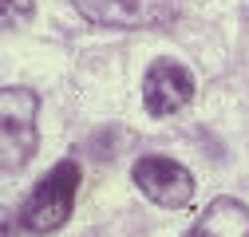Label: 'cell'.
I'll return each mask as SVG.
<instances>
[{
    "instance_id": "2",
    "label": "cell",
    "mask_w": 249,
    "mask_h": 237,
    "mask_svg": "<svg viewBox=\"0 0 249 237\" xmlns=\"http://www.w3.org/2000/svg\"><path fill=\"white\" fill-rule=\"evenodd\" d=\"M36 111L40 99L32 87H0V166L16 170L36 154Z\"/></svg>"
},
{
    "instance_id": "5",
    "label": "cell",
    "mask_w": 249,
    "mask_h": 237,
    "mask_svg": "<svg viewBox=\"0 0 249 237\" xmlns=\"http://www.w3.org/2000/svg\"><path fill=\"white\" fill-rule=\"evenodd\" d=\"M194 99V75L186 71L174 59H154L146 68V79H142V103L154 118L162 115H174L178 107H186Z\"/></svg>"
},
{
    "instance_id": "7",
    "label": "cell",
    "mask_w": 249,
    "mask_h": 237,
    "mask_svg": "<svg viewBox=\"0 0 249 237\" xmlns=\"http://www.w3.org/2000/svg\"><path fill=\"white\" fill-rule=\"evenodd\" d=\"M36 16V0H0V28H20Z\"/></svg>"
},
{
    "instance_id": "1",
    "label": "cell",
    "mask_w": 249,
    "mask_h": 237,
    "mask_svg": "<svg viewBox=\"0 0 249 237\" xmlns=\"http://www.w3.org/2000/svg\"><path fill=\"white\" fill-rule=\"evenodd\" d=\"M79 178H83L79 162H71V158L55 162L36 182V190L28 194L24 210H20V225L28 233H52V229H59L71 218V205H75V194H79Z\"/></svg>"
},
{
    "instance_id": "8",
    "label": "cell",
    "mask_w": 249,
    "mask_h": 237,
    "mask_svg": "<svg viewBox=\"0 0 249 237\" xmlns=\"http://www.w3.org/2000/svg\"><path fill=\"white\" fill-rule=\"evenodd\" d=\"M0 237H16V218H12V210H4V205H0Z\"/></svg>"
},
{
    "instance_id": "3",
    "label": "cell",
    "mask_w": 249,
    "mask_h": 237,
    "mask_svg": "<svg viewBox=\"0 0 249 237\" xmlns=\"http://www.w3.org/2000/svg\"><path fill=\"white\" fill-rule=\"evenodd\" d=\"M131 174H135V186H139L154 205L174 210V205H186V202L194 198V174L186 170L182 162H174V158L142 154Z\"/></svg>"
},
{
    "instance_id": "4",
    "label": "cell",
    "mask_w": 249,
    "mask_h": 237,
    "mask_svg": "<svg viewBox=\"0 0 249 237\" xmlns=\"http://www.w3.org/2000/svg\"><path fill=\"white\" fill-rule=\"evenodd\" d=\"M71 4L87 20L107 28H150L166 24L178 12V0H71Z\"/></svg>"
},
{
    "instance_id": "6",
    "label": "cell",
    "mask_w": 249,
    "mask_h": 237,
    "mask_svg": "<svg viewBox=\"0 0 249 237\" xmlns=\"http://www.w3.org/2000/svg\"><path fill=\"white\" fill-rule=\"evenodd\" d=\"M182 237H249V210L237 198H213Z\"/></svg>"
}]
</instances>
